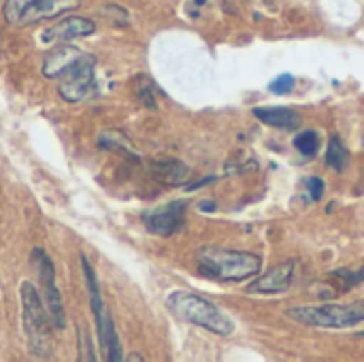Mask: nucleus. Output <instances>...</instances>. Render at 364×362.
<instances>
[{
  "label": "nucleus",
  "mask_w": 364,
  "mask_h": 362,
  "mask_svg": "<svg viewBox=\"0 0 364 362\" xmlns=\"http://www.w3.org/2000/svg\"><path fill=\"white\" fill-rule=\"evenodd\" d=\"M254 115L262 124L273 126V128H282V130H296L303 124L301 115L288 107H256Z\"/></svg>",
  "instance_id": "9b49d317"
},
{
  "label": "nucleus",
  "mask_w": 364,
  "mask_h": 362,
  "mask_svg": "<svg viewBox=\"0 0 364 362\" xmlns=\"http://www.w3.org/2000/svg\"><path fill=\"white\" fill-rule=\"evenodd\" d=\"M32 265H36L38 269V277H41V288H43V301H45V307L49 312V318L53 322V326L58 331H64L66 329V309H64V301H62V294L55 286V269H53V262L51 258L45 254V250L36 247L32 250Z\"/></svg>",
  "instance_id": "0eeeda50"
},
{
  "label": "nucleus",
  "mask_w": 364,
  "mask_h": 362,
  "mask_svg": "<svg viewBox=\"0 0 364 362\" xmlns=\"http://www.w3.org/2000/svg\"><path fill=\"white\" fill-rule=\"evenodd\" d=\"M318 145H320V139L314 130H303L296 134L294 139V147L303 154V156H314L318 151Z\"/></svg>",
  "instance_id": "f3484780"
},
{
  "label": "nucleus",
  "mask_w": 364,
  "mask_h": 362,
  "mask_svg": "<svg viewBox=\"0 0 364 362\" xmlns=\"http://www.w3.org/2000/svg\"><path fill=\"white\" fill-rule=\"evenodd\" d=\"M292 280H294V262L286 260L282 265H275L271 271L258 277L252 286H247V292L250 294H279L292 286Z\"/></svg>",
  "instance_id": "9d476101"
},
{
  "label": "nucleus",
  "mask_w": 364,
  "mask_h": 362,
  "mask_svg": "<svg viewBox=\"0 0 364 362\" xmlns=\"http://www.w3.org/2000/svg\"><path fill=\"white\" fill-rule=\"evenodd\" d=\"M307 192H309V198H311V201H320L322 194H324V181H322L320 177L307 179Z\"/></svg>",
  "instance_id": "5701e85b"
},
{
  "label": "nucleus",
  "mask_w": 364,
  "mask_h": 362,
  "mask_svg": "<svg viewBox=\"0 0 364 362\" xmlns=\"http://www.w3.org/2000/svg\"><path fill=\"white\" fill-rule=\"evenodd\" d=\"M96 32V23L90 17L68 15L60 21H55L51 28L43 32V41L47 43H68L73 38H83Z\"/></svg>",
  "instance_id": "1a4fd4ad"
},
{
  "label": "nucleus",
  "mask_w": 364,
  "mask_h": 362,
  "mask_svg": "<svg viewBox=\"0 0 364 362\" xmlns=\"http://www.w3.org/2000/svg\"><path fill=\"white\" fill-rule=\"evenodd\" d=\"M286 316L299 324L320 329H350L364 322V301L352 305H307L292 307Z\"/></svg>",
  "instance_id": "39448f33"
},
{
  "label": "nucleus",
  "mask_w": 364,
  "mask_h": 362,
  "mask_svg": "<svg viewBox=\"0 0 364 362\" xmlns=\"http://www.w3.org/2000/svg\"><path fill=\"white\" fill-rule=\"evenodd\" d=\"M326 162L328 166H333L335 171H343L350 162V154H348V147L341 143L339 137H333L331 143H328V151H326Z\"/></svg>",
  "instance_id": "dca6fc26"
},
{
  "label": "nucleus",
  "mask_w": 364,
  "mask_h": 362,
  "mask_svg": "<svg viewBox=\"0 0 364 362\" xmlns=\"http://www.w3.org/2000/svg\"><path fill=\"white\" fill-rule=\"evenodd\" d=\"M81 260V267H83V277H85V286H87V292H90V305H92V314H94V320H96V329L102 324L107 312H105V303H102V297H100V284L96 280V273L90 265V260L81 254L79 256Z\"/></svg>",
  "instance_id": "f8f14e48"
},
{
  "label": "nucleus",
  "mask_w": 364,
  "mask_h": 362,
  "mask_svg": "<svg viewBox=\"0 0 364 362\" xmlns=\"http://www.w3.org/2000/svg\"><path fill=\"white\" fill-rule=\"evenodd\" d=\"M79 350H81L79 361H87V362L96 361V356H94V348H92L90 337H87V333H85V331H79Z\"/></svg>",
  "instance_id": "412c9836"
},
{
  "label": "nucleus",
  "mask_w": 364,
  "mask_h": 362,
  "mask_svg": "<svg viewBox=\"0 0 364 362\" xmlns=\"http://www.w3.org/2000/svg\"><path fill=\"white\" fill-rule=\"evenodd\" d=\"M98 145H100L102 149L117 151V154H122L124 158L139 162V156H136V151H134L132 143H130L122 132H117V130H105V132L98 137Z\"/></svg>",
  "instance_id": "2eb2a0df"
},
{
  "label": "nucleus",
  "mask_w": 364,
  "mask_h": 362,
  "mask_svg": "<svg viewBox=\"0 0 364 362\" xmlns=\"http://www.w3.org/2000/svg\"><path fill=\"white\" fill-rule=\"evenodd\" d=\"M200 273L218 282H245L260 273L262 258L252 252H235L222 247H200L196 252Z\"/></svg>",
  "instance_id": "f03ea898"
},
{
  "label": "nucleus",
  "mask_w": 364,
  "mask_h": 362,
  "mask_svg": "<svg viewBox=\"0 0 364 362\" xmlns=\"http://www.w3.org/2000/svg\"><path fill=\"white\" fill-rule=\"evenodd\" d=\"M186 205L183 203H168L162 207H156L143 215V224L151 235L158 237H171L183 226Z\"/></svg>",
  "instance_id": "6e6552de"
},
{
  "label": "nucleus",
  "mask_w": 364,
  "mask_h": 362,
  "mask_svg": "<svg viewBox=\"0 0 364 362\" xmlns=\"http://www.w3.org/2000/svg\"><path fill=\"white\" fill-rule=\"evenodd\" d=\"M335 275H339V277H343V282H346V288H354V286H358V284H363L364 282V267H360L358 271H335Z\"/></svg>",
  "instance_id": "4be33fe9"
},
{
  "label": "nucleus",
  "mask_w": 364,
  "mask_h": 362,
  "mask_svg": "<svg viewBox=\"0 0 364 362\" xmlns=\"http://www.w3.org/2000/svg\"><path fill=\"white\" fill-rule=\"evenodd\" d=\"M21 312H23V329L28 337L30 354L36 358H51L53 344H51V318L45 307L43 297L30 282H21L19 288Z\"/></svg>",
  "instance_id": "20e7f679"
},
{
  "label": "nucleus",
  "mask_w": 364,
  "mask_h": 362,
  "mask_svg": "<svg viewBox=\"0 0 364 362\" xmlns=\"http://www.w3.org/2000/svg\"><path fill=\"white\" fill-rule=\"evenodd\" d=\"M102 13L117 26H128V11L124 6H117V4H105L102 6Z\"/></svg>",
  "instance_id": "6ab92c4d"
},
{
  "label": "nucleus",
  "mask_w": 364,
  "mask_h": 362,
  "mask_svg": "<svg viewBox=\"0 0 364 362\" xmlns=\"http://www.w3.org/2000/svg\"><path fill=\"white\" fill-rule=\"evenodd\" d=\"M96 58L75 45H58L43 60V75L58 81L66 102H83L96 94Z\"/></svg>",
  "instance_id": "f257e3e1"
},
{
  "label": "nucleus",
  "mask_w": 364,
  "mask_h": 362,
  "mask_svg": "<svg viewBox=\"0 0 364 362\" xmlns=\"http://www.w3.org/2000/svg\"><path fill=\"white\" fill-rule=\"evenodd\" d=\"M360 335H363V337H364V333H360Z\"/></svg>",
  "instance_id": "393cba45"
},
{
  "label": "nucleus",
  "mask_w": 364,
  "mask_h": 362,
  "mask_svg": "<svg viewBox=\"0 0 364 362\" xmlns=\"http://www.w3.org/2000/svg\"><path fill=\"white\" fill-rule=\"evenodd\" d=\"M166 307L173 316H177L179 320L194 324V326H203L215 335L228 337L235 333V324L232 320L211 301L194 294V292H186V290H177L173 294H168L166 299Z\"/></svg>",
  "instance_id": "7ed1b4c3"
},
{
  "label": "nucleus",
  "mask_w": 364,
  "mask_h": 362,
  "mask_svg": "<svg viewBox=\"0 0 364 362\" xmlns=\"http://www.w3.org/2000/svg\"><path fill=\"white\" fill-rule=\"evenodd\" d=\"M200 209H203V211H213V209H215V205H213V203H203V205H200Z\"/></svg>",
  "instance_id": "b1692460"
},
{
  "label": "nucleus",
  "mask_w": 364,
  "mask_h": 362,
  "mask_svg": "<svg viewBox=\"0 0 364 362\" xmlns=\"http://www.w3.org/2000/svg\"><path fill=\"white\" fill-rule=\"evenodd\" d=\"M98 331V337H100V348L107 356L109 362H119L122 361V344H119V337H117V331H115V324L111 320V316L107 314L102 324L96 329Z\"/></svg>",
  "instance_id": "ddd939ff"
},
{
  "label": "nucleus",
  "mask_w": 364,
  "mask_h": 362,
  "mask_svg": "<svg viewBox=\"0 0 364 362\" xmlns=\"http://www.w3.org/2000/svg\"><path fill=\"white\" fill-rule=\"evenodd\" d=\"M294 85H296V81H294L292 75H279L277 79L271 81L269 90H271L273 94H288V92L294 90Z\"/></svg>",
  "instance_id": "aec40b11"
},
{
  "label": "nucleus",
  "mask_w": 364,
  "mask_h": 362,
  "mask_svg": "<svg viewBox=\"0 0 364 362\" xmlns=\"http://www.w3.org/2000/svg\"><path fill=\"white\" fill-rule=\"evenodd\" d=\"M136 94L141 98V102L149 109L156 107V98H154V90H151V83L147 77H136Z\"/></svg>",
  "instance_id": "a211bd4d"
},
{
  "label": "nucleus",
  "mask_w": 364,
  "mask_h": 362,
  "mask_svg": "<svg viewBox=\"0 0 364 362\" xmlns=\"http://www.w3.org/2000/svg\"><path fill=\"white\" fill-rule=\"evenodd\" d=\"M81 0H4L2 15L11 28H28L73 11Z\"/></svg>",
  "instance_id": "423d86ee"
},
{
  "label": "nucleus",
  "mask_w": 364,
  "mask_h": 362,
  "mask_svg": "<svg viewBox=\"0 0 364 362\" xmlns=\"http://www.w3.org/2000/svg\"><path fill=\"white\" fill-rule=\"evenodd\" d=\"M149 171H151V175L158 181L168 183V186H177V183L186 181V177H188V166L181 164V162H175V160H168V162H151Z\"/></svg>",
  "instance_id": "4468645a"
}]
</instances>
